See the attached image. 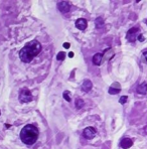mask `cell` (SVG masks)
I'll return each mask as SVG.
<instances>
[{
    "instance_id": "8",
    "label": "cell",
    "mask_w": 147,
    "mask_h": 149,
    "mask_svg": "<svg viewBox=\"0 0 147 149\" xmlns=\"http://www.w3.org/2000/svg\"><path fill=\"white\" fill-rule=\"evenodd\" d=\"M87 20L84 19V18H80V19H78L76 21V26L78 29H80V30H84V29H86L87 27Z\"/></svg>"
},
{
    "instance_id": "5",
    "label": "cell",
    "mask_w": 147,
    "mask_h": 149,
    "mask_svg": "<svg viewBox=\"0 0 147 149\" xmlns=\"http://www.w3.org/2000/svg\"><path fill=\"white\" fill-rule=\"evenodd\" d=\"M96 133H97V131L94 127H87L83 131V136L87 139H93L96 136Z\"/></svg>"
},
{
    "instance_id": "12",
    "label": "cell",
    "mask_w": 147,
    "mask_h": 149,
    "mask_svg": "<svg viewBox=\"0 0 147 149\" xmlns=\"http://www.w3.org/2000/svg\"><path fill=\"white\" fill-rule=\"evenodd\" d=\"M83 106H84V101H83V99H81V98H77L76 99V107L78 109H81Z\"/></svg>"
},
{
    "instance_id": "13",
    "label": "cell",
    "mask_w": 147,
    "mask_h": 149,
    "mask_svg": "<svg viewBox=\"0 0 147 149\" xmlns=\"http://www.w3.org/2000/svg\"><path fill=\"white\" fill-rule=\"evenodd\" d=\"M120 92V89H115L113 88V87H111L110 89H109V93L112 94V95H115V94H118Z\"/></svg>"
},
{
    "instance_id": "7",
    "label": "cell",
    "mask_w": 147,
    "mask_h": 149,
    "mask_svg": "<svg viewBox=\"0 0 147 149\" xmlns=\"http://www.w3.org/2000/svg\"><path fill=\"white\" fill-rule=\"evenodd\" d=\"M133 145V141L131 140L130 138H124L122 139V141L120 142V146L124 149H128Z\"/></svg>"
},
{
    "instance_id": "9",
    "label": "cell",
    "mask_w": 147,
    "mask_h": 149,
    "mask_svg": "<svg viewBox=\"0 0 147 149\" xmlns=\"http://www.w3.org/2000/svg\"><path fill=\"white\" fill-rule=\"evenodd\" d=\"M137 93L142 94V95L147 93V83H142L137 87Z\"/></svg>"
},
{
    "instance_id": "4",
    "label": "cell",
    "mask_w": 147,
    "mask_h": 149,
    "mask_svg": "<svg viewBox=\"0 0 147 149\" xmlns=\"http://www.w3.org/2000/svg\"><path fill=\"white\" fill-rule=\"evenodd\" d=\"M139 28L138 27H133L131 28L127 32V39L131 42H134L137 38V35H139Z\"/></svg>"
},
{
    "instance_id": "10",
    "label": "cell",
    "mask_w": 147,
    "mask_h": 149,
    "mask_svg": "<svg viewBox=\"0 0 147 149\" xmlns=\"http://www.w3.org/2000/svg\"><path fill=\"white\" fill-rule=\"evenodd\" d=\"M102 61H103V56L101 54H96L95 56H93V64L96 66H100L102 64Z\"/></svg>"
},
{
    "instance_id": "21",
    "label": "cell",
    "mask_w": 147,
    "mask_h": 149,
    "mask_svg": "<svg viewBox=\"0 0 147 149\" xmlns=\"http://www.w3.org/2000/svg\"><path fill=\"white\" fill-rule=\"evenodd\" d=\"M145 132H146V133H147V126H146V127H145Z\"/></svg>"
},
{
    "instance_id": "2",
    "label": "cell",
    "mask_w": 147,
    "mask_h": 149,
    "mask_svg": "<svg viewBox=\"0 0 147 149\" xmlns=\"http://www.w3.org/2000/svg\"><path fill=\"white\" fill-rule=\"evenodd\" d=\"M38 138V129L33 125H26L20 132V139L27 145H32Z\"/></svg>"
},
{
    "instance_id": "3",
    "label": "cell",
    "mask_w": 147,
    "mask_h": 149,
    "mask_svg": "<svg viewBox=\"0 0 147 149\" xmlns=\"http://www.w3.org/2000/svg\"><path fill=\"white\" fill-rule=\"evenodd\" d=\"M32 100V95L28 89H22L19 93V101L21 103H29Z\"/></svg>"
},
{
    "instance_id": "20",
    "label": "cell",
    "mask_w": 147,
    "mask_h": 149,
    "mask_svg": "<svg viewBox=\"0 0 147 149\" xmlns=\"http://www.w3.org/2000/svg\"><path fill=\"white\" fill-rule=\"evenodd\" d=\"M69 56H70V58H73V56H74V52H70Z\"/></svg>"
},
{
    "instance_id": "15",
    "label": "cell",
    "mask_w": 147,
    "mask_h": 149,
    "mask_svg": "<svg viewBox=\"0 0 147 149\" xmlns=\"http://www.w3.org/2000/svg\"><path fill=\"white\" fill-rule=\"evenodd\" d=\"M95 23H96V26H97V27H101L104 22H103V19H102L101 17H99V18H97V20H96Z\"/></svg>"
},
{
    "instance_id": "19",
    "label": "cell",
    "mask_w": 147,
    "mask_h": 149,
    "mask_svg": "<svg viewBox=\"0 0 147 149\" xmlns=\"http://www.w3.org/2000/svg\"><path fill=\"white\" fill-rule=\"evenodd\" d=\"M64 48H70V43H64Z\"/></svg>"
},
{
    "instance_id": "17",
    "label": "cell",
    "mask_w": 147,
    "mask_h": 149,
    "mask_svg": "<svg viewBox=\"0 0 147 149\" xmlns=\"http://www.w3.org/2000/svg\"><path fill=\"white\" fill-rule=\"evenodd\" d=\"M127 96H123V97H121V99H120V103L121 104H124L126 103V101H127Z\"/></svg>"
},
{
    "instance_id": "16",
    "label": "cell",
    "mask_w": 147,
    "mask_h": 149,
    "mask_svg": "<svg viewBox=\"0 0 147 149\" xmlns=\"http://www.w3.org/2000/svg\"><path fill=\"white\" fill-rule=\"evenodd\" d=\"M64 98H65L68 102L71 101V98L69 97V92H65V93H64Z\"/></svg>"
},
{
    "instance_id": "18",
    "label": "cell",
    "mask_w": 147,
    "mask_h": 149,
    "mask_svg": "<svg viewBox=\"0 0 147 149\" xmlns=\"http://www.w3.org/2000/svg\"><path fill=\"white\" fill-rule=\"evenodd\" d=\"M143 56H144V58H145V61H146V63H147V52H143Z\"/></svg>"
},
{
    "instance_id": "6",
    "label": "cell",
    "mask_w": 147,
    "mask_h": 149,
    "mask_svg": "<svg viewBox=\"0 0 147 149\" xmlns=\"http://www.w3.org/2000/svg\"><path fill=\"white\" fill-rule=\"evenodd\" d=\"M58 8L62 11V12H68V11L71 9V5L68 1H61L58 2Z\"/></svg>"
},
{
    "instance_id": "1",
    "label": "cell",
    "mask_w": 147,
    "mask_h": 149,
    "mask_svg": "<svg viewBox=\"0 0 147 149\" xmlns=\"http://www.w3.org/2000/svg\"><path fill=\"white\" fill-rule=\"evenodd\" d=\"M41 52V44L37 40H32L28 42L19 52V58L23 63H30L36 56Z\"/></svg>"
},
{
    "instance_id": "11",
    "label": "cell",
    "mask_w": 147,
    "mask_h": 149,
    "mask_svg": "<svg viewBox=\"0 0 147 149\" xmlns=\"http://www.w3.org/2000/svg\"><path fill=\"white\" fill-rule=\"evenodd\" d=\"M82 89L84 90L85 92H89L90 90L92 89V83L91 81H85L84 84L82 86Z\"/></svg>"
},
{
    "instance_id": "14",
    "label": "cell",
    "mask_w": 147,
    "mask_h": 149,
    "mask_svg": "<svg viewBox=\"0 0 147 149\" xmlns=\"http://www.w3.org/2000/svg\"><path fill=\"white\" fill-rule=\"evenodd\" d=\"M66 58V54L64 52H58V56H56V58H58V61H63L64 58Z\"/></svg>"
}]
</instances>
